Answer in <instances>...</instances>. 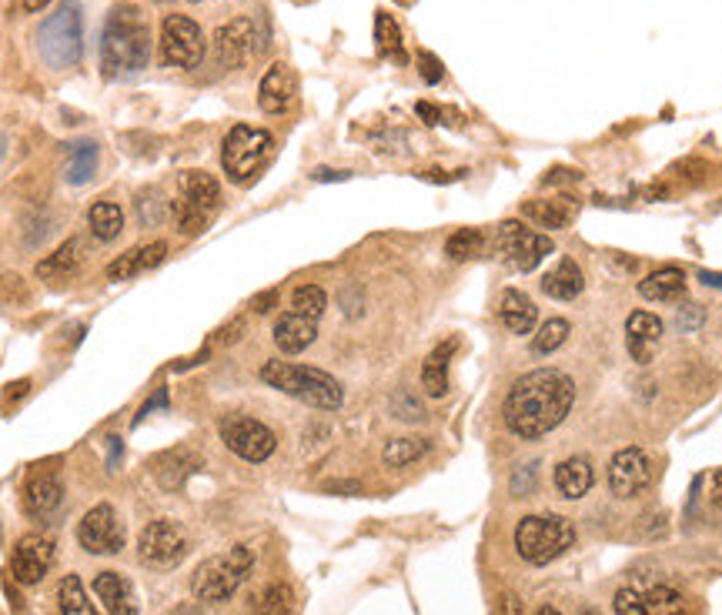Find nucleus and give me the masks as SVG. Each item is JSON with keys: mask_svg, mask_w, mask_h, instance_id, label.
Segmentation results:
<instances>
[{"mask_svg": "<svg viewBox=\"0 0 722 615\" xmlns=\"http://www.w3.org/2000/svg\"><path fill=\"white\" fill-rule=\"evenodd\" d=\"M178 615H198V612H194V608H191V605H185V608H181V612H178Z\"/></svg>", "mask_w": 722, "mask_h": 615, "instance_id": "13d9d810", "label": "nucleus"}, {"mask_svg": "<svg viewBox=\"0 0 722 615\" xmlns=\"http://www.w3.org/2000/svg\"><path fill=\"white\" fill-rule=\"evenodd\" d=\"M298 94V78L288 64H271L258 84V107L264 115H285V110L295 104Z\"/></svg>", "mask_w": 722, "mask_h": 615, "instance_id": "a211bd4d", "label": "nucleus"}, {"mask_svg": "<svg viewBox=\"0 0 722 615\" xmlns=\"http://www.w3.org/2000/svg\"><path fill=\"white\" fill-rule=\"evenodd\" d=\"M4 144H8V141H4V134H0V157H4Z\"/></svg>", "mask_w": 722, "mask_h": 615, "instance_id": "bf43d9fd", "label": "nucleus"}, {"mask_svg": "<svg viewBox=\"0 0 722 615\" xmlns=\"http://www.w3.org/2000/svg\"><path fill=\"white\" fill-rule=\"evenodd\" d=\"M151 64V27L134 4H118L100 31V74L121 81Z\"/></svg>", "mask_w": 722, "mask_h": 615, "instance_id": "f03ea898", "label": "nucleus"}, {"mask_svg": "<svg viewBox=\"0 0 722 615\" xmlns=\"http://www.w3.org/2000/svg\"><path fill=\"white\" fill-rule=\"evenodd\" d=\"M576 545V529L563 516H525L516 525V552L529 566H548Z\"/></svg>", "mask_w": 722, "mask_h": 615, "instance_id": "39448f33", "label": "nucleus"}, {"mask_svg": "<svg viewBox=\"0 0 722 615\" xmlns=\"http://www.w3.org/2000/svg\"><path fill=\"white\" fill-rule=\"evenodd\" d=\"M415 115H418L425 125H441V118H446V110L435 107V104H428V100H418V104H415Z\"/></svg>", "mask_w": 722, "mask_h": 615, "instance_id": "49530a36", "label": "nucleus"}, {"mask_svg": "<svg viewBox=\"0 0 722 615\" xmlns=\"http://www.w3.org/2000/svg\"><path fill=\"white\" fill-rule=\"evenodd\" d=\"M188 555V535L178 522L171 519H157L151 522L141 539H138V563L144 569H154V572H171L185 563Z\"/></svg>", "mask_w": 722, "mask_h": 615, "instance_id": "1a4fd4ad", "label": "nucleus"}, {"mask_svg": "<svg viewBox=\"0 0 722 615\" xmlns=\"http://www.w3.org/2000/svg\"><path fill=\"white\" fill-rule=\"evenodd\" d=\"M498 318H502L506 331H512V334H532L535 321H538V308L525 292L509 288V292H502V301H498Z\"/></svg>", "mask_w": 722, "mask_h": 615, "instance_id": "5701e85b", "label": "nucleus"}, {"mask_svg": "<svg viewBox=\"0 0 722 615\" xmlns=\"http://www.w3.org/2000/svg\"><path fill=\"white\" fill-rule=\"evenodd\" d=\"M686 292V274L679 268H659L639 282V295L646 301H676Z\"/></svg>", "mask_w": 722, "mask_h": 615, "instance_id": "c85d7f7f", "label": "nucleus"}, {"mask_svg": "<svg viewBox=\"0 0 722 615\" xmlns=\"http://www.w3.org/2000/svg\"><path fill=\"white\" fill-rule=\"evenodd\" d=\"M418 74L425 84H438L441 78H446V68H441V61L431 50H418Z\"/></svg>", "mask_w": 722, "mask_h": 615, "instance_id": "c03bdc74", "label": "nucleus"}, {"mask_svg": "<svg viewBox=\"0 0 722 615\" xmlns=\"http://www.w3.org/2000/svg\"><path fill=\"white\" fill-rule=\"evenodd\" d=\"M576 211H579V204H576L572 198H559V201H525V204H522V214H525L529 221H535V225L545 228V232H563V228H569L572 221H576Z\"/></svg>", "mask_w": 722, "mask_h": 615, "instance_id": "a878e982", "label": "nucleus"}, {"mask_svg": "<svg viewBox=\"0 0 722 615\" xmlns=\"http://www.w3.org/2000/svg\"><path fill=\"white\" fill-rule=\"evenodd\" d=\"M592 485H595V469L585 456H572L555 469V488H559V495L569 501L582 498Z\"/></svg>", "mask_w": 722, "mask_h": 615, "instance_id": "bb28decb", "label": "nucleus"}, {"mask_svg": "<svg viewBox=\"0 0 722 615\" xmlns=\"http://www.w3.org/2000/svg\"><path fill=\"white\" fill-rule=\"evenodd\" d=\"M712 501H719V506H722V472L712 475Z\"/></svg>", "mask_w": 722, "mask_h": 615, "instance_id": "5fc2aeb1", "label": "nucleus"}, {"mask_svg": "<svg viewBox=\"0 0 722 615\" xmlns=\"http://www.w3.org/2000/svg\"><path fill=\"white\" fill-rule=\"evenodd\" d=\"M164 217H168V204H164L157 194L144 191V194L138 198V221H141L144 228H157Z\"/></svg>", "mask_w": 722, "mask_h": 615, "instance_id": "79ce46f5", "label": "nucleus"}, {"mask_svg": "<svg viewBox=\"0 0 722 615\" xmlns=\"http://www.w3.org/2000/svg\"><path fill=\"white\" fill-rule=\"evenodd\" d=\"M255 50H258V31H255L251 17H235V21L217 27L214 54H217L221 68H245Z\"/></svg>", "mask_w": 722, "mask_h": 615, "instance_id": "dca6fc26", "label": "nucleus"}, {"mask_svg": "<svg viewBox=\"0 0 722 615\" xmlns=\"http://www.w3.org/2000/svg\"><path fill=\"white\" fill-rule=\"evenodd\" d=\"M699 282L709 288H722V274L719 271H699Z\"/></svg>", "mask_w": 722, "mask_h": 615, "instance_id": "603ef678", "label": "nucleus"}, {"mask_svg": "<svg viewBox=\"0 0 722 615\" xmlns=\"http://www.w3.org/2000/svg\"><path fill=\"white\" fill-rule=\"evenodd\" d=\"M11 14H37V11H44L50 0H0Z\"/></svg>", "mask_w": 722, "mask_h": 615, "instance_id": "a18cd8bd", "label": "nucleus"}, {"mask_svg": "<svg viewBox=\"0 0 722 615\" xmlns=\"http://www.w3.org/2000/svg\"><path fill=\"white\" fill-rule=\"evenodd\" d=\"M221 208V185L208 172H188L181 178V191L171 201V214L178 221V232L194 238L208 228V221Z\"/></svg>", "mask_w": 722, "mask_h": 615, "instance_id": "0eeeda50", "label": "nucleus"}, {"mask_svg": "<svg viewBox=\"0 0 722 615\" xmlns=\"http://www.w3.org/2000/svg\"><path fill=\"white\" fill-rule=\"evenodd\" d=\"M652 482V465L649 456L636 445L616 452L613 462H608V492L616 498H636L646 485Z\"/></svg>", "mask_w": 722, "mask_h": 615, "instance_id": "2eb2a0df", "label": "nucleus"}, {"mask_svg": "<svg viewBox=\"0 0 722 615\" xmlns=\"http://www.w3.org/2000/svg\"><path fill=\"white\" fill-rule=\"evenodd\" d=\"M251 566H255V555L245 545L211 555L208 563L198 566V572L191 579V592L198 595V602H217V605L228 602V599H235V592L248 579Z\"/></svg>", "mask_w": 722, "mask_h": 615, "instance_id": "423d86ee", "label": "nucleus"}, {"mask_svg": "<svg viewBox=\"0 0 722 615\" xmlns=\"http://www.w3.org/2000/svg\"><path fill=\"white\" fill-rule=\"evenodd\" d=\"M662 331H665V324H662L659 315H652V311H646V308L629 315L626 334H629V352H632L636 362L646 365V362L652 358V348H655V342L662 339Z\"/></svg>", "mask_w": 722, "mask_h": 615, "instance_id": "4be33fe9", "label": "nucleus"}, {"mask_svg": "<svg viewBox=\"0 0 722 615\" xmlns=\"http://www.w3.org/2000/svg\"><path fill=\"white\" fill-rule=\"evenodd\" d=\"M271 339H274L277 352H285V355H301V352L318 339V321L308 318V315H301V311H292V308H288L282 318L274 321Z\"/></svg>", "mask_w": 722, "mask_h": 615, "instance_id": "6ab92c4d", "label": "nucleus"}, {"mask_svg": "<svg viewBox=\"0 0 722 615\" xmlns=\"http://www.w3.org/2000/svg\"><path fill=\"white\" fill-rule=\"evenodd\" d=\"M164 258H168V245H164V241L131 248V251H125L121 258H115V261L107 264V282H131V277L157 268Z\"/></svg>", "mask_w": 722, "mask_h": 615, "instance_id": "aec40b11", "label": "nucleus"}, {"mask_svg": "<svg viewBox=\"0 0 722 615\" xmlns=\"http://www.w3.org/2000/svg\"><path fill=\"white\" fill-rule=\"evenodd\" d=\"M161 4H201V0H161Z\"/></svg>", "mask_w": 722, "mask_h": 615, "instance_id": "4d7b16f0", "label": "nucleus"}, {"mask_svg": "<svg viewBox=\"0 0 722 615\" xmlns=\"http://www.w3.org/2000/svg\"><path fill=\"white\" fill-rule=\"evenodd\" d=\"M495 248L519 271H532V268H538L542 258L552 255V238L525 228L522 221H502L498 232H495Z\"/></svg>", "mask_w": 722, "mask_h": 615, "instance_id": "f8f14e48", "label": "nucleus"}, {"mask_svg": "<svg viewBox=\"0 0 722 615\" xmlns=\"http://www.w3.org/2000/svg\"><path fill=\"white\" fill-rule=\"evenodd\" d=\"M64 506V482H61V472L58 469H47V465H37L31 475H27V485H24V509L31 519L37 522H47L61 512Z\"/></svg>", "mask_w": 722, "mask_h": 615, "instance_id": "4468645a", "label": "nucleus"}, {"mask_svg": "<svg viewBox=\"0 0 722 615\" xmlns=\"http://www.w3.org/2000/svg\"><path fill=\"white\" fill-rule=\"evenodd\" d=\"M428 449H431L428 438H415V435H409V438H392V441L384 445L381 459H384L388 469H405V465L418 462Z\"/></svg>", "mask_w": 722, "mask_h": 615, "instance_id": "473e14b6", "label": "nucleus"}, {"mask_svg": "<svg viewBox=\"0 0 722 615\" xmlns=\"http://www.w3.org/2000/svg\"><path fill=\"white\" fill-rule=\"evenodd\" d=\"M217 431H221V441H225L238 459L255 462V465L268 462L277 449V435L251 415H238V412L225 415L217 425Z\"/></svg>", "mask_w": 722, "mask_h": 615, "instance_id": "9d476101", "label": "nucleus"}, {"mask_svg": "<svg viewBox=\"0 0 722 615\" xmlns=\"http://www.w3.org/2000/svg\"><path fill=\"white\" fill-rule=\"evenodd\" d=\"M324 308H328V295H324L321 285H301V288H295V295H292V311H301V315L321 321Z\"/></svg>", "mask_w": 722, "mask_h": 615, "instance_id": "58836bf2", "label": "nucleus"}, {"mask_svg": "<svg viewBox=\"0 0 722 615\" xmlns=\"http://www.w3.org/2000/svg\"><path fill=\"white\" fill-rule=\"evenodd\" d=\"M392 415L399 418V422H425V405H422V399L415 395L412 388H399L395 395H392Z\"/></svg>", "mask_w": 722, "mask_h": 615, "instance_id": "a19ab883", "label": "nucleus"}, {"mask_svg": "<svg viewBox=\"0 0 722 615\" xmlns=\"http://www.w3.org/2000/svg\"><path fill=\"white\" fill-rule=\"evenodd\" d=\"M94 595L100 599L107 615H138L134 586L121 572H97L94 576Z\"/></svg>", "mask_w": 722, "mask_h": 615, "instance_id": "412c9836", "label": "nucleus"}, {"mask_svg": "<svg viewBox=\"0 0 722 615\" xmlns=\"http://www.w3.org/2000/svg\"><path fill=\"white\" fill-rule=\"evenodd\" d=\"M576 405V381L559 368H532L519 375L502 402V418L512 435L535 441L559 428Z\"/></svg>", "mask_w": 722, "mask_h": 615, "instance_id": "f257e3e1", "label": "nucleus"}, {"mask_svg": "<svg viewBox=\"0 0 722 615\" xmlns=\"http://www.w3.org/2000/svg\"><path fill=\"white\" fill-rule=\"evenodd\" d=\"M201 469V459L188 449H178V452H168L154 462V475H157V485L168 488V492H178L188 475H194Z\"/></svg>", "mask_w": 722, "mask_h": 615, "instance_id": "cd10ccee", "label": "nucleus"}, {"mask_svg": "<svg viewBox=\"0 0 722 615\" xmlns=\"http://www.w3.org/2000/svg\"><path fill=\"white\" fill-rule=\"evenodd\" d=\"M87 225H91V232H94V238H97L100 245L118 241L121 232H125V211H121L115 201H97V204L87 211Z\"/></svg>", "mask_w": 722, "mask_h": 615, "instance_id": "c756f323", "label": "nucleus"}, {"mask_svg": "<svg viewBox=\"0 0 722 615\" xmlns=\"http://www.w3.org/2000/svg\"><path fill=\"white\" fill-rule=\"evenodd\" d=\"M582 288H585V274L572 258H563L542 277V292L555 301H572L582 295Z\"/></svg>", "mask_w": 722, "mask_h": 615, "instance_id": "393cba45", "label": "nucleus"}, {"mask_svg": "<svg viewBox=\"0 0 722 615\" xmlns=\"http://www.w3.org/2000/svg\"><path fill=\"white\" fill-rule=\"evenodd\" d=\"M255 615H288L292 612V589L288 586H268L255 595Z\"/></svg>", "mask_w": 722, "mask_h": 615, "instance_id": "4c0bfd02", "label": "nucleus"}, {"mask_svg": "<svg viewBox=\"0 0 722 615\" xmlns=\"http://www.w3.org/2000/svg\"><path fill=\"white\" fill-rule=\"evenodd\" d=\"M78 255H81V245L78 238L74 241H64L54 255H47L40 264H37V277L44 282H61V277H71L78 271Z\"/></svg>", "mask_w": 722, "mask_h": 615, "instance_id": "7c9ffc66", "label": "nucleus"}, {"mask_svg": "<svg viewBox=\"0 0 722 615\" xmlns=\"http://www.w3.org/2000/svg\"><path fill=\"white\" fill-rule=\"evenodd\" d=\"M34 47L50 71L78 68L84 50V14L78 0H64L40 21V27L34 31Z\"/></svg>", "mask_w": 722, "mask_h": 615, "instance_id": "20e7f679", "label": "nucleus"}, {"mask_svg": "<svg viewBox=\"0 0 722 615\" xmlns=\"http://www.w3.org/2000/svg\"><path fill=\"white\" fill-rule=\"evenodd\" d=\"M58 605H61V615H100L97 605L87 599L84 592V582L78 576H64L61 586H58Z\"/></svg>", "mask_w": 722, "mask_h": 615, "instance_id": "72a5a7b5", "label": "nucleus"}, {"mask_svg": "<svg viewBox=\"0 0 722 615\" xmlns=\"http://www.w3.org/2000/svg\"><path fill=\"white\" fill-rule=\"evenodd\" d=\"M271 147H274V138L268 131L238 125L221 141V167H225V175L235 185H245L261 172V164L271 157Z\"/></svg>", "mask_w": 722, "mask_h": 615, "instance_id": "6e6552de", "label": "nucleus"}, {"mask_svg": "<svg viewBox=\"0 0 722 615\" xmlns=\"http://www.w3.org/2000/svg\"><path fill=\"white\" fill-rule=\"evenodd\" d=\"M161 61L168 68L194 71L204 61V34L185 14H168L161 24Z\"/></svg>", "mask_w": 722, "mask_h": 615, "instance_id": "9b49d317", "label": "nucleus"}, {"mask_svg": "<svg viewBox=\"0 0 722 615\" xmlns=\"http://www.w3.org/2000/svg\"><path fill=\"white\" fill-rule=\"evenodd\" d=\"M311 178H315V181H348L352 175H348V172H331V167H318Z\"/></svg>", "mask_w": 722, "mask_h": 615, "instance_id": "de8ad7c7", "label": "nucleus"}, {"mask_svg": "<svg viewBox=\"0 0 722 615\" xmlns=\"http://www.w3.org/2000/svg\"><path fill=\"white\" fill-rule=\"evenodd\" d=\"M699 321H702V311H699V308H693V305L683 308V315H679V324H683V328H696Z\"/></svg>", "mask_w": 722, "mask_h": 615, "instance_id": "8fccbe9b", "label": "nucleus"}, {"mask_svg": "<svg viewBox=\"0 0 722 615\" xmlns=\"http://www.w3.org/2000/svg\"><path fill=\"white\" fill-rule=\"evenodd\" d=\"M569 331H572V324H569L566 318H548V321H542L538 331H535V339H532V355L545 358V355H552L555 348H563L566 339H569Z\"/></svg>", "mask_w": 722, "mask_h": 615, "instance_id": "c9c22d12", "label": "nucleus"}, {"mask_svg": "<svg viewBox=\"0 0 722 615\" xmlns=\"http://www.w3.org/2000/svg\"><path fill=\"white\" fill-rule=\"evenodd\" d=\"M538 615H563V612L555 608V605H542V608H538Z\"/></svg>", "mask_w": 722, "mask_h": 615, "instance_id": "6e6d98bb", "label": "nucleus"}, {"mask_svg": "<svg viewBox=\"0 0 722 615\" xmlns=\"http://www.w3.org/2000/svg\"><path fill=\"white\" fill-rule=\"evenodd\" d=\"M455 355V339L441 342L428 352L425 365H422V388L431 399H446L449 395V362Z\"/></svg>", "mask_w": 722, "mask_h": 615, "instance_id": "b1692460", "label": "nucleus"}, {"mask_svg": "<svg viewBox=\"0 0 722 615\" xmlns=\"http://www.w3.org/2000/svg\"><path fill=\"white\" fill-rule=\"evenodd\" d=\"M54 539L50 535H24L17 545H14V555H11V572L21 586H37L47 569L54 566Z\"/></svg>", "mask_w": 722, "mask_h": 615, "instance_id": "f3484780", "label": "nucleus"}, {"mask_svg": "<svg viewBox=\"0 0 722 615\" xmlns=\"http://www.w3.org/2000/svg\"><path fill=\"white\" fill-rule=\"evenodd\" d=\"M164 402H168V395H164V388H161V391H157V399H151V402H147V405L141 409V415H138V422H144V418H147V415H151L154 409H161Z\"/></svg>", "mask_w": 722, "mask_h": 615, "instance_id": "3c124183", "label": "nucleus"}, {"mask_svg": "<svg viewBox=\"0 0 722 615\" xmlns=\"http://www.w3.org/2000/svg\"><path fill=\"white\" fill-rule=\"evenodd\" d=\"M613 608H616V615H652L642 589H619L613 595Z\"/></svg>", "mask_w": 722, "mask_h": 615, "instance_id": "37998d69", "label": "nucleus"}, {"mask_svg": "<svg viewBox=\"0 0 722 615\" xmlns=\"http://www.w3.org/2000/svg\"><path fill=\"white\" fill-rule=\"evenodd\" d=\"M642 595H646L652 615H683V595L670 586H649Z\"/></svg>", "mask_w": 722, "mask_h": 615, "instance_id": "ea45409f", "label": "nucleus"}, {"mask_svg": "<svg viewBox=\"0 0 722 615\" xmlns=\"http://www.w3.org/2000/svg\"><path fill=\"white\" fill-rule=\"evenodd\" d=\"M274 301H277V295H274V292H264L261 298H255V311H261V315H264V311H271V305H274Z\"/></svg>", "mask_w": 722, "mask_h": 615, "instance_id": "864d4df0", "label": "nucleus"}, {"mask_svg": "<svg viewBox=\"0 0 722 615\" xmlns=\"http://www.w3.org/2000/svg\"><path fill=\"white\" fill-rule=\"evenodd\" d=\"M78 542L84 552L91 555H118L128 542L125 535V525L118 519V512L107 506V501H100V506H94L81 525H78Z\"/></svg>", "mask_w": 722, "mask_h": 615, "instance_id": "ddd939ff", "label": "nucleus"}, {"mask_svg": "<svg viewBox=\"0 0 722 615\" xmlns=\"http://www.w3.org/2000/svg\"><path fill=\"white\" fill-rule=\"evenodd\" d=\"M258 375H261L264 385L282 391V395L298 399V402H305L318 412H335L345 402L342 381L335 375L321 371V368H311V365H295V362L274 358V362H264Z\"/></svg>", "mask_w": 722, "mask_h": 615, "instance_id": "7ed1b4c3", "label": "nucleus"}, {"mask_svg": "<svg viewBox=\"0 0 722 615\" xmlns=\"http://www.w3.org/2000/svg\"><path fill=\"white\" fill-rule=\"evenodd\" d=\"M375 47L381 58H392V61H405V50H402V27L395 24L392 14L378 11L375 17Z\"/></svg>", "mask_w": 722, "mask_h": 615, "instance_id": "f704fd0d", "label": "nucleus"}, {"mask_svg": "<svg viewBox=\"0 0 722 615\" xmlns=\"http://www.w3.org/2000/svg\"><path fill=\"white\" fill-rule=\"evenodd\" d=\"M465 172H455V175H449V172H422V178L425 181H435V185H449V181H455V178H462Z\"/></svg>", "mask_w": 722, "mask_h": 615, "instance_id": "09e8293b", "label": "nucleus"}, {"mask_svg": "<svg viewBox=\"0 0 722 615\" xmlns=\"http://www.w3.org/2000/svg\"><path fill=\"white\" fill-rule=\"evenodd\" d=\"M97 161H100V147L94 141H78L71 144V154H68V181L71 185H87L97 172Z\"/></svg>", "mask_w": 722, "mask_h": 615, "instance_id": "2f4dec72", "label": "nucleus"}, {"mask_svg": "<svg viewBox=\"0 0 722 615\" xmlns=\"http://www.w3.org/2000/svg\"><path fill=\"white\" fill-rule=\"evenodd\" d=\"M582 615H599V612H595V608H585V612H582Z\"/></svg>", "mask_w": 722, "mask_h": 615, "instance_id": "052dcab7", "label": "nucleus"}, {"mask_svg": "<svg viewBox=\"0 0 722 615\" xmlns=\"http://www.w3.org/2000/svg\"><path fill=\"white\" fill-rule=\"evenodd\" d=\"M485 248V235L478 228H459L449 241H446V255L452 261H469L475 255H482Z\"/></svg>", "mask_w": 722, "mask_h": 615, "instance_id": "e433bc0d", "label": "nucleus"}]
</instances>
